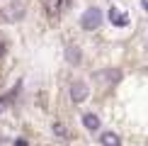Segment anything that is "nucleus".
<instances>
[{"label":"nucleus","mask_w":148,"mask_h":146,"mask_svg":"<svg viewBox=\"0 0 148 146\" xmlns=\"http://www.w3.org/2000/svg\"><path fill=\"white\" fill-rule=\"evenodd\" d=\"M100 24H102V10L100 8H88L83 12V17H80V27H83L85 32L100 29Z\"/></svg>","instance_id":"f257e3e1"},{"label":"nucleus","mask_w":148,"mask_h":146,"mask_svg":"<svg viewBox=\"0 0 148 146\" xmlns=\"http://www.w3.org/2000/svg\"><path fill=\"white\" fill-rule=\"evenodd\" d=\"M88 95H90V88H88V83H85V81H75V83L71 85V100L73 102L88 100Z\"/></svg>","instance_id":"f03ea898"},{"label":"nucleus","mask_w":148,"mask_h":146,"mask_svg":"<svg viewBox=\"0 0 148 146\" xmlns=\"http://www.w3.org/2000/svg\"><path fill=\"white\" fill-rule=\"evenodd\" d=\"M109 22H112L114 27H126V24H129V17H126L119 8H109Z\"/></svg>","instance_id":"7ed1b4c3"},{"label":"nucleus","mask_w":148,"mask_h":146,"mask_svg":"<svg viewBox=\"0 0 148 146\" xmlns=\"http://www.w3.org/2000/svg\"><path fill=\"white\" fill-rule=\"evenodd\" d=\"M83 124H85L88 132H97V129H100V117L92 114V112H88V114H83Z\"/></svg>","instance_id":"20e7f679"},{"label":"nucleus","mask_w":148,"mask_h":146,"mask_svg":"<svg viewBox=\"0 0 148 146\" xmlns=\"http://www.w3.org/2000/svg\"><path fill=\"white\" fill-rule=\"evenodd\" d=\"M100 144L102 146H121V139H119V134H114V132H104L100 136Z\"/></svg>","instance_id":"39448f33"},{"label":"nucleus","mask_w":148,"mask_h":146,"mask_svg":"<svg viewBox=\"0 0 148 146\" xmlns=\"http://www.w3.org/2000/svg\"><path fill=\"white\" fill-rule=\"evenodd\" d=\"M66 5H68V0H44V8L51 12V15H53V12H58V10H63Z\"/></svg>","instance_id":"423d86ee"},{"label":"nucleus","mask_w":148,"mask_h":146,"mask_svg":"<svg viewBox=\"0 0 148 146\" xmlns=\"http://www.w3.org/2000/svg\"><path fill=\"white\" fill-rule=\"evenodd\" d=\"M66 61H68V63H80V49L78 46H68L66 49Z\"/></svg>","instance_id":"0eeeda50"},{"label":"nucleus","mask_w":148,"mask_h":146,"mask_svg":"<svg viewBox=\"0 0 148 146\" xmlns=\"http://www.w3.org/2000/svg\"><path fill=\"white\" fill-rule=\"evenodd\" d=\"M53 134H58V136H66V129H63V124H53Z\"/></svg>","instance_id":"6e6552de"},{"label":"nucleus","mask_w":148,"mask_h":146,"mask_svg":"<svg viewBox=\"0 0 148 146\" xmlns=\"http://www.w3.org/2000/svg\"><path fill=\"white\" fill-rule=\"evenodd\" d=\"M141 5H143V10L148 12V0H141Z\"/></svg>","instance_id":"1a4fd4ad"},{"label":"nucleus","mask_w":148,"mask_h":146,"mask_svg":"<svg viewBox=\"0 0 148 146\" xmlns=\"http://www.w3.org/2000/svg\"><path fill=\"white\" fill-rule=\"evenodd\" d=\"M17 146H27V141H17Z\"/></svg>","instance_id":"9d476101"},{"label":"nucleus","mask_w":148,"mask_h":146,"mask_svg":"<svg viewBox=\"0 0 148 146\" xmlns=\"http://www.w3.org/2000/svg\"><path fill=\"white\" fill-rule=\"evenodd\" d=\"M0 54H3V44H0Z\"/></svg>","instance_id":"9b49d317"}]
</instances>
